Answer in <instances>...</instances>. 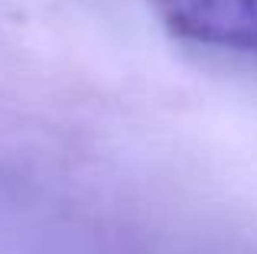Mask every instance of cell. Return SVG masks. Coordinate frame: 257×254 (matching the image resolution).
<instances>
[{
	"instance_id": "1",
	"label": "cell",
	"mask_w": 257,
	"mask_h": 254,
	"mask_svg": "<svg viewBox=\"0 0 257 254\" xmlns=\"http://www.w3.org/2000/svg\"><path fill=\"white\" fill-rule=\"evenodd\" d=\"M179 39L257 56V0H147Z\"/></svg>"
}]
</instances>
